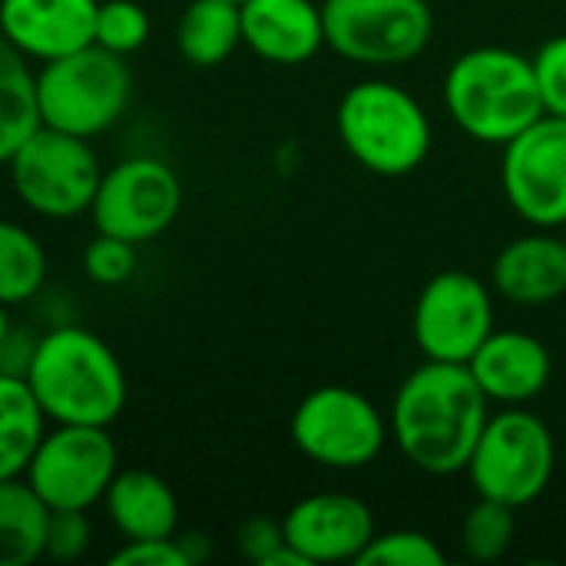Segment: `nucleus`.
Masks as SVG:
<instances>
[{
	"mask_svg": "<svg viewBox=\"0 0 566 566\" xmlns=\"http://www.w3.org/2000/svg\"><path fill=\"white\" fill-rule=\"evenodd\" d=\"M46 282V252L20 222L0 219V302H30Z\"/></svg>",
	"mask_w": 566,
	"mask_h": 566,
	"instance_id": "obj_24",
	"label": "nucleus"
},
{
	"mask_svg": "<svg viewBox=\"0 0 566 566\" xmlns=\"http://www.w3.org/2000/svg\"><path fill=\"white\" fill-rule=\"evenodd\" d=\"M557 444L544 418L521 405L491 415L464 474L478 497L507 504L514 511L544 497L554 481Z\"/></svg>",
	"mask_w": 566,
	"mask_h": 566,
	"instance_id": "obj_6",
	"label": "nucleus"
},
{
	"mask_svg": "<svg viewBox=\"0 0 566 566\" xmlns=\"http://www.w3.org/2000/svg\"><path fill=\"white\" fill-rule=\"evenodd\" d=\"M46 504L23 478L0 481V566H30L43 557Z\"/></svg>",
	"mask_w": 566,
	"mask_h": 566,
	"instance_id": "obj_22",
	"label": "nucleus"
},
{
	"mask_svg": "<svg viewBox=\"0 0 566 566\" xmlns=\"http://www.w3.org/2000/svg\"><path fill=\"white\" fill-rule=\"evenodd\" d=\"M182 209L179 176L156 156H129L109 166L90 206L96 232L143 245L163 235Z\"/></svg>",
	"mask_w": 566,
	"mask_h": 566,
	"instance_id": "obj_11",
	"label": "nucleus"
},
{
	"mask_svg": "<svg viewBox=\"0 0 566 566\" xmlns=\"http://www.w3.org/2000/svg\"><path fill=\"white\" fill-rule=\"evenodd\" d=\"M285 544L308 566L355 564L375 531V514L355 494H312L282 517Z\"/></svg>",
	"mask_w": 566,
	"mask_h": 566,
	"instance_id": "obj_14",
	"label": "nucleus"
},
{
	"mask_svg": "<svg viewBox=\"0 0 566 566\" xmlns=\"http://www.w3.org/2000/svg\"><path fill=\"white\" fill-rule=\"evenodd\" d=\"M133 96L126 56L90 43L76 53L50 60L36 73L40 126L93 139L119 123Z\"/></svg>",
	"mask_w": 566,
	"mask_h": 566,
	"instance_id": "obj_5",
	"label": "nucleus"
},
{
	"mask_svg": "<svg viewBox=\"0 0 566 566\" xmlns=\"http://www.w3.org/2000/svg\"><path fill=\"white\" fill-rule=\"evenodd\" d=\"M235 3H242V0H235Z\"/></svg>",
	"mask_w": 566,
	"mask_h": 566,
	"instance_id": "obj_37",
	"label": "nucleus"
},
{
	"mask_svg": "<svg viewBox=\"0 0 566 566\" xmlns=\"http://www.w3.org/2000/svg\"><path fill=\"white\" fill-rule=\"evenodd\" d=\"M488 395L468 365L428 361L395 391L388 428L398 451L424 474H461L488 424Z\"/></svg>",
	"mask_w": 566,
	"mask_h": 566,
	"instance_id": "obj_1",
	"label": "nucleus"
},
{
	"mask_svg": "<svg viewBox=\"0 0 566 566\" xmlns=\"http://www.w3.org/2000/svg\"><path fill=\"white\" fill-rule=\"evenodd\" d=\"M113 566H189V557L179 537H156V541H126L113 557Z\"/></svg>",
	"mask_w": 566,
	"mask_h": 566,
	"instance_id": "obj_31",
	"label": "nucleus"
},
{
	"mask_svg": "<svg viewBox=\"0 0 566 566\" xmlns=\"http://www.w3.org/2000/svg\"><path fill=\"white\" fill-rule=\"evenodd\" d=\"M149 40V13L136 0H103L96 10L93 43L129 56Z\"/></svg>",
	"mask_w": 566,
	"mask_h": 566,
	"instance_id": "obj_27",
	"label": "nucleus"
},
{
	"mask_svg": "<svg viewBox=\"0 0 566 566\" xmlns=\"http://www.w3.org/2000/svg\"><path fill=\"white\" fill-rule=\"evenodd\" d=\"M325 46L361 66H398L424 53L434 33L428 0H322Z\"/></svg>",
	"mask_w": 566,
	"mask_h": 566,
	"instance_id": "obj_9",
	"label": "nucleus"
},
{
	"mask_svg": "<svg viewBox=\"0 0 566 566\" xmlns=\"http://www.w3.org/2000/svg\"><path fill=\"white\" fill-rule=\"evenodd\" d=\"M103 507L123 541L176 537L179 531V501L172 488L153 471H116Z\"/></svg>",
	"mask_w": 566,
	"mask_h": 566,
	"instance_id": "obj_19",
	"label": "nucleus"
},
{
	"mask_svg": "<svg viewBox=\"0 0 566 566\" xmlns=\"http://www.w3.org/2000/svg\"><path fill=\"white\" fill-rule=\"evenodd\" d=\"M345 153L381 179L415 172L431 153V119L415 93L391 80H358L335 113Z\"/></svg>",
	"mask_w": 566,
	"mask_h": 566,
	"instance_id": "obj_4",
	"label": "nucleus"
},
{
	"mask_svg": "<svg viewBox=\"0 0 566 566\" xmlns=\"http://www.w3.org/2000/svg\"><path fill=\"white\" fill-rule=\"evenodd\" d=\"M40 126L36 116V73L27 56L0 33V166Z\"/></svg>",
	"mask_w": 566,
	"mask_h": 566,
	"instance_id": "obj_23",
	"label": "nucleus"
},
{
	"mask_svg": "<svg viewBox=\"0 0 566 566\" xmlns=\"http://www.w3.org/2000/svg\"><path fill=\"white\" fill-rule=\"evenodd\" d=\"M517 511L488 497H478L474 507L461 521V551L474 564L501 560L517 537Z\"/></svg>",
	"mask_w": 566,
	"mask_h": 566,
	"instance_id": "obj_25",
	"label": "nucleus"
},
{
	"mask_svg": "<svg viewBox=\"0 0 566 566\" xmlns=\"http://www.w3.org/2000/svg\"><path fill=\"white\" fill-rule=\"evenodd\" d=\"M415 345L428 361L468 365L494 332V292L471 272L434 275L411 312Z\"/></svg>",
	"mask_w": 566,
	"mask_h": 566,
	"instance_id": "obj_12",
	"label": "nucleus"
},
{
	"mask_svg": "<svg viewBox=\"0 0 566 566\" xmlns=\"http://www.w3.org/2000/svg\"><path fill=\"white\" fill-rule=\"evenodd\" d=\"M46 424L30 385L20 375H0V481L23 478Z\"/></svg>",
	"mask_w": 566,
	"mask_h": 566,
	"instance_id": "obj_21",
	"label": "nucleus"
},
{
	"mask_svg": "<svg viewBox=\"0 0 566 566\" xmlns=\"http://www.w3.org/2000/svg\"><path fill=\"white\" fill-rule=\"evenodd\" d=\"M33 345L36 342H27V338L7 332V338L0 342V375H20L23 378L30 355H33Z\"/></svg>",
	"mask_w": 566,
	"mask_h": 566,
	"instance_id": "obj_33",
	"label": "nucleus"
},
{
	"mask_svg": "<svg viewBox=\"0 0 566 566\" xmlns=\"http://www.w3.org/2000/svg\"><path fill=\"white\" fill-rule=\"evenodd\" d=\"M242 43V10L235 0H189L176 27V46L192 66H219Z\"/></svg>",
	"mask_w": 566,
	"mask_h": 566,
	"instance_id": "obj_20",
	"label": "nucleus"
},
{
	"mask_svg": "<svg viewBox=\"0 0 566 566\" xmlns=\"http://www.w3.org/2000/svg\"><path fill=\"white\" fill-rule=\"evenodd\" d=\"M534 80L541 90V103L547 116H564L566 119V33L551 36L534 56Z\"/></svg>",
	"mask_w": 566,
	"mask_h": 566,
	"instance_id": "obj_29",
	"label": "nucleus"
},
{
	"mask_svg": "<svg viewBox=\"0 0 566 566\" xmlns=\"http://www.w3.org/2000/svg\"><path fill=\"white\" fill-rule=\"evenodd\" d=\"M491 289L521 308H544L566 295V239L554 229H537L511 239L494 265Z\"/></svg>",
	"mask_w": 566,
	"mask_h": 566,
	"instance_id": "obj_17",
	"label": "nucleus"
},
{
	"mask_svg": "<svg viewBox=\"0 0 566 566\" xmlns=\"http://www.w3.org/2000/svg\"><path fill=\"white\" fill-rule=\"evenodd\" d=\"M7 169L20 202L46 219L90 212L103 179V166L90 139L50 126H36L7 159Z\"/></svg>",
	"mask_w": 566,
	"mask_h": 566,
	"instance_id": "obj_7",
	"label": "nucleus"
},
{
	"mask_svg": "<svg viewBox=\"0 0 566 566\" xmlns=\"http://www.w3.org/2000/svg\"><path fill=\"white\" fill-rule=\"evenodd\" d=\"M564 229H566V226H564ZM564 239H566V232H564Z\"/></svg>",
	"mask_w": 566,
	"mask_h": 566,
	"instance_id": "obj_36",
	"label": "nucleus"
},
{
	"mask_svg": "<svg viewBox=\"0 0 566 566\" xmlns=\"http://www.w3.org/2000/svg\"><path fill=\"white\" fill-rule=\"evenodd\" d=\"M235 544H239V554H242L245 560L262 566L279 547H282V544H285L282 521H272V517H249V521L239 527Z\"/></svg>",
	"mask_w": 566,
	"mask_h": 566,
	"instance_id": "obj_32",
	"label": "nucleus"
},
{
	"mask_svg": "<svg viewBox=\"0 0 566 566\" xmlns=\"http://www.w3.org/2000/svg\"><path fill=\"white\" fill-rule=\"evenodd\" d=\"M242 43L279 66L308 63L325 46L322 3L315 0H242Z\"/></svg>",
	"mask_w": 566,
	"mask_h": 566,
	"instance_id": "obj_18",
	"label": "nucleus"
},
{
	"mask_svg": "<svg viewBox=\"0 0 566 566\" xmlns=\"http://www.w3.org/2000/svg\"><path fill=\"white\" fill-rule=\"evenodd\" d=\"M501 189L507 206L534 229L566 226V119L541 116L501 156Z\"/></svg>",
	"mask_w": 566,
	"mask_h": 566,
	"instance_id": "obj_13",
	"label": "nucleus"
},
{
	"mask_svg": "<svg viewBox=\"0 0 566 566\" xmlns=\"http://www.w3.org/2000/svg\"><path fill=\"white\" fill-rule=\"evenodd\" d=\"M295 448L328 471H358L378 461L391 441L388 418L371 398L345 385H322L308 391L292 415Z\"/></svg>",
	"mask_w": 566,
	"mask_h": 566,
	"instance_id": "obj_8",
	"label": "nucleus"
},
{
	"mask_svg": "<svg viewBox=\"0 0 566 566\" xmlns=\"http://www.w3.org/2000/svg\"><path fill=\"white\" fill-rule=\"evenodd\" d=\"M7 308H10V305H3V302H0V342H3V338H7V332H10V315H7Z\"/></svg>",
	"mask_w": 566,
	"mask_h": 566,
	"instance_id": "obj_35",
	"label": "nucleus"
},
{
	"mask_svg": "<svg viewBox=\"0 0 566 566\" xmlns=\"http://www.w3.org/2000/svg\"><path fill=\"white\" fill-rule=\"evenodd\" d=\"M358 566H448V554L421 531H385L368 541Z\"/></svg>",
	"mask_w": 566,
	"mask_h": 566,
	"instance_id": "obj_26",
	"label": "nucleus"
},
{
	"mask_svg": "<svg viewBox=\"0 0 566 566\" xmlns=\"http://www.w3.org/2000/svg\"><path fill=\"white\" fill-rule=\"evenodd\" d=\"M99 0H0V33L27 60H60L93 43Z\"/></svg>",
	"mask_w": 566,
	"mask_h": 566,
	"instance_id": "obj_15",
	"label": "nucleus"
},
{
	"mask_svg": "<svg viewBox=\"0 0 566 566\" xmlns=\"http://www.w3.org/2000/svg\"><path fill=\"white\" fill-rule=\"evenodd\" d=\"M83 269L96 285H123L136 272V245L106 232H96V239L83 252Z\"/></svg>",
	"mask_w": 566,
	"mask_h": 566,
	"instance_id": "obj_28",
	"label": "nucleus"
},
{
	"mask_svg": "<svg viewBox=\"0 0 566 566\" xmlns=\"http://www.w3.org/2000/svg\"><path fill=\"white\" fill-rule=\"evenodd\" d=\"M116 444L106 428L53 424L43 431L23 481L46 504V511H90L116 478Z\"/></svg>",
	"mask_w": 566,
	"mask_h": 566,
	"instance_id": "obj_10",
	"label": "nucleus"
},
{
	"mask_svg": "<svg viewBox=\"0 0 566 566\" xmlns=\"http://www.w3.org/2000/svg\"><path fill=\"white\" fill-rule=\"evenodd\" d=\"M90 541H93V531H90L86 511H50L43 557L56 564H73L90 551Z\"/></svg>",
	"mask_w": 566,
	"mask_h": 566,
	"instance_id": "obj_30",
	"label": "nucleus"
},
{
	"mask_svg": "<svg viewBox=\"0 0 566 566\" xmlns=\"http://www.w3.org/2000/svg\"><path fill=\"white\" fill-rule=\"evenodd\" d=\"M23 381L50 424L109 428L126 408V371L116 352L80 325L36 338Z\"/></svg>",
	"mask_w": 566,
	"mask_h": 566,
	"instance_id": "obj_2",
	"label": "nucleus"
},
{
	"mask_svg": "<svg viewBox=\"0 0 566 566\" xmlns=\"http://www.w3.org/2000/svg\"><path fill=\"white\" fill-rule=\"evenodd\" d=\"M468 371L474 375L488 401L527 405L551 385L554 358L541 338L514 328H494L484 338V345L471 355Z\"/></svg>",
	"mask_w": 566,
	"mask_h": 566,
	"instance_id": "obj_16",
	"label": "nucleus"
},
{
	"mask_svg": "<svg viewBox=\"0 0 566 566\" xmlns=\"http://www.w3.org/2000/svg\"><path fill=\"white\" fill-rule=\"evenodd\" d=\"M444 109L478 143H511L544 116L531 56L507 46H474L444 73Z\"/></svg>",
	"mask_w": 566,
	"mask_h": 566,
	"instance_id": "obj_3",
	"label": "nucleus"
},
{
	"mask_svg": "<svg viewBox=\"0 0 566 566\" xmlns=\"http://www.w3.org/2000/svg\"><path fill=\"white\" fill-rule=\"evenodd\" d=\"M179 537V534H176ZM179 544H182V551H186V557H189V566H196V564H202L206 557H209V541L202 537V534H182L179 537Z\"/></svg>",
	"mask_w": 566,
	"mask_h": 566,
	"instance_id": "obj_34",
	"label": "nucleus"
}]
</instances>
